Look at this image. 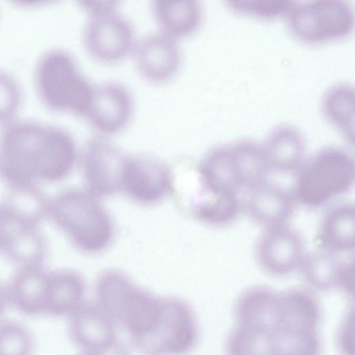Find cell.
Returning <instances> with one entry per match:
<instances>
[{
    "mask_svg": "<svg viewBox=\"0 0 355 355\" xmlns=\"http://www.w3.org/2000/svg\"><path fill=\"white\" fill-rule=\"evenodd\" d=\"M226 346L231 354H273V336L268 331L236 324Z\"/></svg>",
    "mask_w": 355,
    "mask_h": 355,
    "instance_id": "cell-28",
    "label": "cell"
},
{
    "mask_svg": "<svg viewBox=\"0 0 355 355\" xmlns=\"http://www.w3.org/2000/svg\"><path fill=\"white\" fill-rule=\"evenodd\" d=\"M338 344L347 354H354V313L353 310L344 318L338 331Z\"/></svg>",
    "mask_w": 355,
    "mask_h": 355,
    "instance_id": "cell-32",
    "label": "cell"
},
{
    "mask_svg": "<svg viewBox=\"0 0 355 355\" xmlns=\"http://www.w3.org/2000/svg\"><path fill=\"white\" fill-rule=\"evenodd\" d=\"M8 225L9 224L0 207V249H1L6 236L9 230Z\"/></svg>",
    "mask_w": 355,
    "mask_h": 355,
    "instance_id": "cell-36",
    "label": "cell"
},
{
    "mask_svg": "<svg viewBox=\"0 0 355 355\" xmlns=\"http://www.w3.org/2000/svg\"><path fill=\"white\" fill-rule=\"evenodd\" d=\"M7 187L0 207L8 224L14 227H38L48 216L49 198L36 184Z\"/></svg>",
    "mask_w": 355,
    "mask_h": 355,
    "instance_id": "cell-18",
    "label": "cell"
},
{
    "mask_svg": "<svg viewBox=\"0 0 355 355\" xmlns=\"http://www.w3.org/2000/svg\"><path fill=\"white\" fill-rule=\"evenodd\" d=\"M235 13L263 20L277 19L288 13L293 0H225Z\"/></svg>",
    "mask_w": 355,
    "mask_h": 355,
    "instance_id": "cell-30",
    "label": "cell"
},
{
    "mask_svg": "<svg viewBox=\"0 0 355 355\" xmlns=\"http://www.w3.org/2000/svg\"><path fill=\"white\" fill-rule=\"evenodd\" d=\"M48 216L82 250L101 251L112 240L111 219L87 191L66 189L49 198Z\"/></svg>",
    "mask_w": 355,
    "mask_h": 355,
    "instance_id": "cell-3",
    "label": "cell"
},
{
    "mask_svg": "<svg viewBox=\"0 0 355 355\" xmlns=\"http://www.w3.org/2000/svg\"><path fill=\"white\" fill-rule=\"evenodd\" d=\"M195 315L185 302L164 298L158 322L141 345L155 354H181L190 350L198 338Z\"/></svg>",
    "mask_w": 355,
    "mask_h": 355,
    "instance_id": "cell-8",
    "label": "cell"
},
{
    "mask_svg": "<svg viewBox=\"0 0 355 355\" xmlns=\"http://www.w3.org/2000/svg\"><path fill=\"white\" fill-rule=\"evenodd\" d=\"M89 16L116 11L121 0H76Z\"/></svg>",
    "mask_w": 355,
    "mask_h": 355,
    "instance_id": "cell-33",
    "label": "cell"
},
{
    "mask_svg": "<svg viewBox=\"0 0 355 355\" xmlns=\"http://www.w3.org/2000/svg\"><path fill=\"white\" fill-rule=\"evenodd\" d=\"M263 149L269 168L279 172H289L301 164L305 144L298 130L284 125L270 132Z\"/></svg>",
    "mask_w": 355,
    "mask_h": 355,
    "instance_id": "cell-23",
    "label": "cell"
},
{
    "mask_svg": "<svg viewBox=\"0 0 355 355\" xmlns=\"http://www.w3.org/2000/svg\"><path fill=\"white\" fill-rule=\"evenodd\" d=\"M322 110L327 119L352 144L354 142V90L349 85L331 88L324 97Z\"/></svg>",
    "mask_w": 355,
    "mask_h": 355,
    "instance_id": "cell-26",
    "label": "cell"
},
{
    "mask_svg": "<svg viewBox=\"0 0 355 355\" xmlns=\"http://www.w3.org/2000/svg\"><path fill=\"white\" fill-rule=\"evenodd\" d=\"M33 348V336L26 326L15 320H0V355H27Z\"/></svg>",
    "mask_w": 355,
    "mask_h": 355,
    "instance_id": "cell-29",
    "label": "cell"
},
{
    "mask_svg": "<svg viewBox=\"0 0 355 355\" xmlns=\"http://www.w3.org/2000/svg\"><path fill=\"white\" fill-rule=\"evenodd\" d=\"M132 110L128 91L118 83H108L94 89L86 115L96 129L114 134L128 124Z\"/></svg>",
    "mask_w": 355,
    "mask_h": 355,
    "instance_id": "cell-16",
    "label": "cell"
},
{
    "mask_svg": "<svg viewBox=\"0 0 355 355\" xmlns=\"http://www.w3.org/2000/svg\"><path fill=\"white\" fill-rule=\"evenodd\" d=\"M21 89L16 79L0 70V124L13 120L21 107Z\"/></svg>",
    "mask_w": 355,
    "mask_h": 355,
    "instance_id": "cell-31",
    "label": "cell"
},
{
    "mask_svg": "<svg viewBox=\"0 0 355 355\" xmlns=\"http://www.w3.org/2000/svg\"><path fill=\"white\" fill-rule=\"evenodd\" d=\"M161 32L176 39L187 37L199 28L202 18L199 0H151Z\"/></svg>",
    "mask_w": 355,
    "mask_h": 355,
    "instance_id": "cell-20",
    "label": "cell"
},
{
    "mask_svg": "<svg viewBox=\"0 0 355 355\" xmlns=\"http://www.w3.org/2000/svg\"><path fill=\"white\" fill-rule=\"evenodd\" d=\"M49 273L42 266L18 267L6 285L9 303L26 315L44 314Z\"/></svg>",
    "mask_w": 355,
    "mask_h": 355,
    "instance_id": "cell-17",
    "label": "cell"
},
{
    "mask_svg": "<svg viewBox=\"0 0 355 355\" xmlns=\"http://www.w3.org/2000/svg\"><path fill=\"white\" fill-rule=\"evenodd\" d=\"M114 324L100 306L82 304L70 314L68 330L71 339L79 348L101 354L115 343Z\"/></svg>",
    "mask_w": 355,
    "mask_h": 355,
    "instance_id": "cell-14",
    "label": "cell"
},
{
    "mask_svg": "<svg viewBox=\"0 0 355 355\" xmlns=\"http://www.w3.org/2000/svg\"><path fill=\"white\" fill-rule=\"evenodd\" d=\"M135 60L140 73L153 83H164L178 73L181 52L178 40L161 32L150 35L136 44Z\"/></svg>",
    "mask_w": 355,
    "mask_h": 355,
    "instance_id": "cell-13",
    "label": "cell"
},
{
    "mask_svg": "<svg viewBox=\"0 0 355 355\" xmlns=\"http://www.w3.org/2000/svg\"><path fill=\"white\" fill-rule=\"evenodd\" d=\"M173 182L170 171L159 161L147 157L125 158L121 190L134 200L157 202L173 189Z\"/></svg>",
    "mask_w": 355,
    "mask_h": 355,
    "instance_id": "cell-12",
    "label": "cell"
},
{
    "mask_svg": "<svg viewBox=\"0 0 355 355\" xmlns=\"http://www.w3.org/2000/svg\"><path fill=\"white\" fill-rule=\"evenodd\" d=\"M279 292L257 286L241 293L234 306L236 324L254 327L273 334Z\"/></svg>",
    "mask_w": 355,
    "mask_h": 355,
    "instance_id": "cell-21",
    "label": "cell"
},
{
    "mask_svg": "<svg viewBox=\"0 0 355 355\" xmlns=\"http://www.w3.org/2000/svg\"><path fill=\"white\" fill-rule=\"evenodd\" d=\"M125 157L109 141L95 138L87 144L83 171L87 191L96 198L121 190Z\"/></svg>",
    "mask_w": 355,
    "mask_h": 355,
    "instance_id": "cell-10",
    "label": "cell"
},
{
    "mask_svg": "<svg viewBox=\"0 0 355 355\" xmlns=\"http://www.w3.org/2000/svg\"><path fill=\"white\" fill-rule=\"evenodd\" d=\"M292 196L265 182L250 190L246 209L250 216L266 227L285 224L294 210Z\"/></svg>",
    "mask_w": 355,
    "mask_h": 355,
    "instance_id": "cell-19",
    "label": "cell"
},
{
    "mask_svg": "<svg viewBox=\"0 0 355 355\" xmlns=\"http://www.w3.org/2000/svg\"><path fill=\"white\" fill-rule=\"evenodd\" d=\"M83 40L87 53L105 64L123 60L136 45L132 26L116 11L90 16Z\"/></svg>",
    "mask_w": 355,
    "mask_h": 355,
    "instance_id": "cell-9",
    "label": "cell"
},
{
    "mask_svg": "<svg viewBox=\"0 0 355 355\" xmlns=\"http://www.w3.org/2000/svg\"><path fill=\"white\" fill-rule=\"evenodd\" d=\"M99 306L141 345L153 331L161 310V299L137 287L121 272H103L96 283Z\"/></svg>",
    "mask_w": 355,
    "mask_h": 355,
    "instance_id": "cell-4",
    "label": "cell"
},
{
    "mask_svg": "<svg viewBox=\"0 0 355 355\" xmlns=\"http://www.w3.org/2000/svg\"><path fill=\"white\" fill-rule=\"evenodd\" d=\"M34 85L46 108L86 115L94 89L68 51L53 49L41 55L34 69Z\"/></svg>",
    "mask_w": 355,
    "mask_h": 355,
    "instance_id": "cell-2",
    "label": "cell"
},
{
    "mask_svg": "<svg viewBox=\"0 0 355 355\" xmlns=\"http://www.w3.org/2000/svg\"><path fill=\"white\" fill-rule=\"evenodd\" d=\"M288 13L291 33L309 44L344 39L354 28L353 9L346 0H305L293 4Z\"/></svg>",
    "mask_w": 355,
    "mask_h": 355,
    "instance_id": "cell-6",
    "label": "cell"
},
{
    "mask_svg": "<svg viewBox=\"0 0 355 355\" xmlns=\"http://www.w3.org/2000/svg\"><path fill=\"white\" fill-rule=\"evenodd\" d=\"M320 319V304L310 291L300 288L279 292L273 334L318 332Z\"/></svg>",
    "mask_w": 355,
    "mask_h": 355,
    "instance_id": "cell-15",
    "label": "cell"
},
{
    "mask_svg": "<svg viewBox=\"0 0 355 355\" xmlns=\"http://www.w3.org/2000/svg\"><path fill=\"white\" fill-rule=\"evenodd\" d=\"M76 159L73 137L57 125L13 119L0 134V178L7 187L61 181Z\"/></svg>",
    "mask_w": 355,
    "mask_h": 355,
    "instance_id": "cell-1",
    "label": "cell"
},
{
    "mask_svg": "<svg viewBox=\"0 0 355 355\" xmlns=\"http://www.w3.org/2000/svg\"><path fill=\"white\" fill-rule=\"evenodd\" d=\"M1 250L18 267L38 266L46 260L48 243L37 227H14L8 230Z\"/></svg>",
    "mask_w": 355,
    "mask_h": 355,
    "instance_id": "cell-24",
    "label": "cell"
},
{
    "mask_svg": "<svg viewBox=\"0 0 355 355\" xmlns=\"http://www.w3.org/2000/svg\"><path fill=\"white\" fill-rule=\"evenodd\" d=\"M206 164L218 181L236 191L264 182L269 169L263 148L248 140L211 150Z\"/></svg>",
    "mask_w": 355,
    "mask_h": 355,
    "instance_id": "cell-7",
    "label": "cell"
},
{
    "mask_svg": "<svg viewBox=\"0 0 355 355\" xmlns=\"http://www.w3.org/2000/svg\"><path fill=\"white\" fill-rule=\"evenodd\" d=\"M12 4L24 8H35L53 3L59 0H8Z\"/></svg>",
    "mask_w": 355,
    "mask_h": 355,
    "instance_id": "cell-35",
    "label": "cell"
},
{
    "mask_svg": "<svg viewBox=\"0 0 355 355\" xmlns=\"http://www.w3.org/2000/svg\"><path fill=\"white\" fill-rule=\"evenodd\" d=\"M343 262L339 261L336 253L322 249L304 254L299 267L310 285L328 290L338 286Z\"/></svg>",
    "mask_w": 355,
    "mask_h": 355,
    "instance_id": "cell-27",
    "label": "cell"
},
{
    "mask_svg": "<svg viewBox=\"0 0 355 355\" xmlns=\"http://www.w3.org/2000/svg\"><path fill=\"white\" fill-rule=\"evenodd\" d=\"M85 292V282L78 272L69 269L49 272L44 314L51 316L70 315L83 304Z\"/></svg>",
    "mask_w": 355,
    "mask_h": 355,
    "instance_id": "cell-22",
    "label": "cell"
},
{
    "mask_svg": "<svg viewBox=\"0 0 355 355\" xmlns=\"http://www.w3.org/2000/svg\"><path fill=\"white\" fill-rule=\"evenodd\" d=\"M355 211L354 205H341L324 216L319 234L323 249L335 253L346 252L354 248Z\"/></svg>",
    "mask_w": 355,
    "mask_h": 355,
    "instance_id": "cell-25",
    "label": "cell"
},
{
    "mask_svg": "<svg viewBox=\"0 0 355 355\" xmlns=\"http://www.w3.org/2000/svg\"><path fill=\"white\" fill-rule=\"evenodd\" d=\"M354 260L344 261L338 282V286L352 295L354 293Z\"/></svg>",
    "mask_w": 355,
    "mask_h": 355,
    "instance_id": "cell-34",
    "label": "cell"
},
{
    "mask_svg": "<svg viewBox=\"0 0 355 355\" xmlns=\"http://www.w3.org/2000/svg\"><path fill=\"white\" fill-rule=\"evenodd\" d=\"M354 177V160L348 153L337 148H325L301 171L295 186L296 198L306 206L320 207L349 190Z\"/></svg>",
    "mask_w": 355,
    "mask_h": 355,
    "instance_id": "cell-5",
    "label": "cell"
},
{
    "mask_svg": "<svg viewBox=\"0 0 355 355\" xmlns=\"http://www.w3.org/2000/svg\"><path fill=\"white\" fill-rule=\"evenodd\" d=\"M8 303L6 286L0 281V317L3 314Z\"/></svg>",
    "mask_w": 355,
    "mask_h": 355,
    "instance_id": "cell-37",
    "label": "cell"
},
{
    "mask_svg": "<svg viewBox=\"0 0 355 355\" xmlns=\"http://www.w3.org/2000/svg\"><path fill=\"white\" fill-rule=\"evenodd\" d=\"M255 254L260 266L273 275H285L299 267L304 255L300 234L285 224L266 227L258 239Z\"/></svg>",
    "mask_w": 355,
    "mask_h": 355,
    "instance_id": "cell-11",
    "label": "cell"
}]
</instances>
